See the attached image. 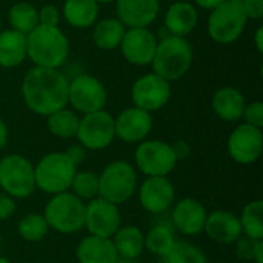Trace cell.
I'll list each match as a JSON object with an SVG mask.
<instances>
[{
	"instance_id": "obj_49",
	"label": "cell",
	"mask_w": 263,
	"mask_h": 263,
	"mask_svg": "<svg viewBox=\"0 0 263 263\" xmlns=\"http://www.w3.org/2000/svg\"><path fill=\"white\" fill-rule=\"evenodd\" d=\"M2 31H3V29H2V23H0V32H2Z\"/></svg>"
},
{
	"instance_id": "obj_33",
	"label": "cell",
	"mask_w": 263,
	"mask_h": 263,
	"mask_svg": "<svg viewBox=\"0 0 263 263\" xmlns=\"http://www.w3.org/2000/svg\"><path fill=\"white\" fill-rule=\"evenodd\" d=\"M17 230H18L20 237L25 239L26 242H40L46 236L49 227H48L43 214L31 213L20 219Z\"/></svg>"
},
{
	"instance_id": "obj_40",
	"label": "cell",
	"mask_w": 263,
	"mask_h": 263,
	"mask_svg": "<svg viewBox=\"0 0 263 263\" xmlns=\"http://www.w3.org/2000/svg\"><path fill=\"white\" fill-rule=\"evenodd\" d=\"M66 157L77 166V165H80V163H83L85 162V159H86V149L79 143V145H71L68 149H66Z\"/></svg>"
},
{
	"instance_id": "obj_25",
	"label": "cell",
	"mask_w": 263,
	"mask_h": 263,
	"mask_svg": "<svg viewBox=\"0 0 263 263\" xmlns=\"http://www.w3.org/2000/svg\"><path fill=\"white\" fill-rule=\"evenodd\" d=\"M99 6L96 0H65L62 14L72 28L86 29L97 22Z\"/></svg>"
},
{
	"instance_id": "obj_24",
	"label": "cell",
	"mask_w": 263,
	"mask_h": 263,
	"mask_svg": "<svg viewBox=\"0 0 263 263\" xmlns=\"http://www.w3.org/2000/svg\"><path fill=\"white\" fill-rule=\"evenodd\" d=\"M26 59V35L14 29H3L0 32V66L15 68Z\"/></svg>"
},
{
	"instance_id": "obj_21",
	"label": "cell",
	"mask_w": 263,
	"mask_h": 263,
	"mask_svg": "<svg viewBox=\"0 0 263 263\" xmlns=\"http://www.w3.org/2000/svg\"><path fill=\"white\" fill-rule=\"evenodd\" d=\"M199 14L190 2H174L165 14V28L171 35L186 37L194 31Z\"/></svg>"
},
{
	"instance_id": "obj_2",
	"label": "cell",
	"mask_w": 263,
	"mask_h": 263,
	"mask_svg": "<svg viewBox=\"0 0 263 263\" xmlns=\"http://www.w3.org/2000/svg\"><path fill=\"white\" fill-rule=\"evenodd\" d=\"M69 55V40L59 26L37 25L26 35V57L34 66L59 69Z\"/></svg>"
},
{
	"instance_id": "obj_27",
	"label": "cell",
	"mask_w": 263,
	"mask_h": 263,
	"mask_svg": "<svg viewBox=\"0 0 263 263\" xmlns=\"http://www.w3.org/2000/svg\"><path fill=\"white\" fill-rule=\"evenodd\" d=\"M117 256L122 259H137L145 248V236L137 227H120L111 237Z\"/></svg>"
},
{
	"instance_id": "obj_11",
	"label": "cell",
	"mask_w": 263,
	"mask_h": 263,
	"mask_svg": "<svg viewBox=\"0 0 263 263\" xmlns=\"http://www.w3.org/2000/svg\"><path fill=\"white\" fill-rule=\"evenodd\" d=\"M68 103L83 116L100 111L106 105V89L97 77L79 74L69 82Z\"/></svg>"
},
{
	"instance_id": "obj_34",
	"label": "cell",
	"mask_w": 263,
	"mask_h": 263,
	"mask_svg": "<svg viewBox=\"0 0 263 263\" xmlns=\"http://www.w3.org/2000/svg\"><path fill=\"white\" fill-rule=\"evenodd\" d=\"M72 194L80 200H92L99 194V176L91 171L76 173L71 183Z\"/></svg>"
},
{
	"instance_id": "obj_16",
	"label": "cell",
	"mask_w": 263,
	"mask_h": 263,
	"mask_svg": "<svg viewBox=\"0 0 263 263\" xmlns=\"http://www.w3.org/2000/svg\"><path fill=\"white\" fill-rule=\"evenodd\" d=\"M116 136L126 143H140L143 142L153 129L151 112L140 108L131 106L123 109L114 119Z\"/></svg>"
},
{
	"instance_id": "obj_50",
	"label": "cell",
	"mask_w": 263,
	"mask_h": 263,
	"mask_svg": "<svg viewBox=\"0 0 263 263\" xmlns=\"http://www.w3.org/2000/svg\"><path fill=\"white\" fill-rule=\"evenodd\" d=\"M236 2H240V3H242V2H243V0H236Z\"/></svg>"
},
{
	"instance_id": "obj_26",
	"label": "cell",
	"mask_w": 263,
	"mask_h": 263,
	"mask_svg": "<svg viewBox=\"0 0 263 263\" xmlns=\"http://www.w3.org/2000/svg\"><path fill=\"white\" fill-rule=\"evenodd\" d=\"M125 31V25L117 17L102 18L92 26V42L99 49L112 51L120 46Z\"/></svg>"
},
{
	"instance_id": "obj_14",
	"label": "cell",
	"mask_w": 263,
	"mask_h": 263,
	"mask_svg": "<svg viewBox=\"0 0 263 263\" xmlns=\"http://www.w3.org/2000/svg\"><path fill=\"white\" fill-rule=\"evenodd\" d=\"M157 43L159 40L149 28H126L120 51L131 65L146 66L154 59Z\"/></svg>"
},
{
	"instance_id": "obj_4",
	"label": "cell",
	"mask_w": 263,
	"mask_h": 263,
	"mask_svg": "<svg viewBox=\"0 0 263 263\" xmlns=\"http://www.w3.org/2000/svg\"><path fill=\"white\" fill-rule=\"evenodd\" d=\"M43 217L54 231L72 234L85 228V203L68 191L54 194L45 206Z\"/></svg>"
},
{
	"instance_id": "obj_37",
	"label": "cell",
	"mask_w": 263,
	"mask_h": 263,
	"mask_svg": "<svg viewBox=\"0 0 263 263\" xmlns=\"http://www.w3.org/2000/svg\"><path fill=\"white\" fill-rule=\"evenodd\" d=\"M60 11L55 5H45L39 9V25L45 26H59Z\"/></svg>"
},
{
	"instance_id": "obj_42",
	"label": "cell",
	"mask_w": 263,
	"mask_h": 263,
	"mask_svg": "<svg viewBox=\"0 0 263 263\" xmlns=\"http://www.w3.org/2000/svg\"><path fill=\"white\" fill-rule=\"evenodd\" d=\"M254 45L259 52H263V26L260 25L254 32Z\"/></svg>"
},
{
	"instance_id": "obj_35",
	"label": "cell",
	"mask_w": 263,
	"mask_h": 263,
	"mask_svg": "<svg viewBox=\"0 0 263 263\" xmlns=\"http://www.w3.org/2000/svg\"><path fill=\"white\" fill-rule=\"evenodd\" d=\"M242 119L245 120V123L262 129L263 126V103L262 102H251L247 103L243 108V114Z\"/></svg>"
},
{
	"instance_id": "obj_17",
	"label": "cell",
	"mask_w": 263,
	"mask_h": 263,
	"mask_svg": "<svg viewBox=\"0 0 263 263\" xmlns=\"http://www.w3.org/2000/svg\"><path fill=\"white\" fill-rule=\"evenodd\" d=\"M174 186L166 177H148L140 185L139 199L142 206L151 214L165 213L174 202Z\"/></svg>"
},
{
	"instance_id": "obj_44",
	"label": "cell",
	"mask_w": 263,
	"mask_h": 263,
	"mask_svg": "<svg viewBox=\"0 0 263 263\" xmlns=\"http://www.w3.org/2000/svg\"><path fill=\"white\" fill-rule=\"evenodd\" d=\"M254 262L256 263H263V239L257 242V247H256V253H254Z\"/></svg>"
},
{
	"instance_id": "obj_39",
	"label": "cell",
	"mask_w": 263,
	"mask_h": 263,
	"mask_svg": "<svg viewBox=\"0 0 263 263\" xmlns=\"http://www.w3.org/2000/svg\"><path fill=\"white\" fill-rule=\"evenodd\" d=\"M15 213V202L5 193H0V220L9 219Z\"/></svg>"
},
{
	"instance_id": "obj_38",
	"label": "cell",
	"mask_w": 263,
	"mask_h": 263,
	"mask_svg": "<svg viewBox=\"0 0 263 263\" xmlns=\"http://www.w3.org/2000/svg\"><path fill=\"white\" fill-rule=\"evenodd\" d=\"M240 5L248 20H260L263 17V0H243Z\"/></svg>"
},
{
	"instance_id": "obj_43",
	"label": "cell",
	"mask_w": 263,
	"mask_h": 263,
	"mask_svg": "<svg viewBox=\"0 0 263 263\" xmlns=\"http://www.w3.org/2000/svg\"><path fill=\"white\" fill-rule=\"evenodd\" d=\"M6 142H8V126H6V123L0 119V151L5 148Z\"/></svg>"
},
{
	"instance_id": "obj_13",
	"label": "cell",
	"mask_w": 263,
	"mask_h": 263,
	"mask_svg": "<svg viewBox=\"0 0 263 263\" xmlns=\"http://www.w3.org/2000/svg\"><path fill=\"white\" fill-rule=\"evenodd\" d=\"M122 227V217L117 205L103 199H92L85 205V228L89 236L111 239Z\"/></svg>"
},
{
	"instance_id": "obj_18",
	"label": "cell",
	"mask_w": 263,
	"mask_h": 263,
	"mask_svg": "<svg viewBox=\"0 0 263 263\" xmlns=\"http://www.w3.org/2000/svg\"><path fill=\"white\" fill-rule=\"evenodd\" d=\"M117 18L125 28H149L160 11L159 0H116Z\"/></svg>"
},
{
	"instance_id": "obj_41",
	"label": "cell",
	"mask_w": 263,
	"mask_h": 263,
	"mask_svg": "<svg viewBox=\"0 0 263 263\" xmlns=\"http://www.w3.org/2000/svg\"><path fill=\"white\" fill-rule=\"evenodd\" d=\"M225 0H194V3L203 9H214L216 6H219L220 3H223Z\"/></svg>"
},
{
	"instance_id": "obj_29",
	"label": "cell",
	"mask_w": 263,
	"mask_h": 263,
	"mask_svg": "<svg viewBox=\"0 0 263 263\" xmlns=\"http://www.w3.org/2000/svg\"><path fill=\"white\" fill-rule=\"evenodd\" d=\"M79 122L80 119L76 111L62 108L48 116L46 125L52 136L60 137V139H71V137H76L77 134Z\"/></svg>"
},
{
	"instance_id": "obj_28",
	"label": "cell",
	"mask_w": 263,
	"mask_h": 263,
	"mask_svg": "<svg viewBox=\"0 0 263 263\" xmlns=\"http://www.w3.org/2000/svg\"><path fill=\"white\" fill-rule=\"evenodd\" d=\"M11 29L28 35L39 25V9L29 2H17L8 11Z\"/></svg>"
},
{
	"instance_id": "obj_12",
	"label": "cell",
	"mask_w": 263,
	"mask_h": 263,
	"mask_svg": "<svg viewBox=\"0 0 263 263\" xmlns=\"http://www.w3.org/2000/svg\"><path fill=\"white\" fill-rule=\"evenodd\" d=\"M171 97V85L154 72L139 77L131 88V99L136 108L148 112L162 109Z\"/></svg>"
},
{
	"instance_id": "obj_46",
	"label": "cell",
	"mask_w": 263,
	"mask_h": 263,
	"mask_svg": "<svg viewBox=\"0 0 263 263\" xmlns=\"http://www.w3.org/2000/svg\"><path fill=\"white\" fill-rule=\"evenodd\" d=\"M99 5H108V3H112V2H116V0H96Z\"/></svg>"
},
{
	"instance_id": "obj_32",
	"label": "cell",
	"mask_w": 263,
	"mask_h": 263,
	"mask_svg": "<svg viewBox=\"0 0 263 263\" xmlns=\"http://www.w3.org/2000/svg\"><path fill=\"white\" fill-rule=\"evenodd\" d=\"M162 263H208L205 253L185 240H176L173 248L162 257Z\"/></svg>"
},
{
	"instance_id": "obj_45",
	"label": "cell",
	"mask_w": 263,
	"mask_h": 263,
	"mask_svg": "<svg viewBox=\"0 0 263 263\" xmlns=\"http://www.w3.org/2000/svg\"><path fill=\"white\" fill-rule=\"evenodd\" d=\"M116 263H137V262H136V259H122V257H119Z\"/></svg>"
},
{
	"instance_id": "obj_3",
	"label": "cell",
	"mask_w": 263,
	"mask_h": 263,
	"mask_svg": "<svg viewBox=\"0 0 263 263\" xmlns=\"http://www.w3.org/2000/svg\"><path fill=\"white\" fill-rule=\"evenodd\" d=\"M193 46L186 37L168 35L157 43L154 59L151 62L153 72L170 83L182 79L191 68Z\"/></svg>"
},
{
	"instance_id": "obj_8",
	"label": "cell",
	"mask_w": 263,
	"mask_h": 263,
	"mask_svg": "<svg viewBox=\"0 0 263 263\" xmlns=\"http://www.w3.org/2000/svg\"><path fill=\"white\" fill-rule=\"evenodd\" d=\"M0 188L12 199H25L35 190L34 166L20 156L9 154L0 160Z\"/></svg>"
},
{
	"instance_id": "obj_19",
	"label": "cell",
	"mask_w": 263,
	"mask_h": 263,
	"mask_svg": "<svg viewBox=\"0 0 263 263\" xmlns=\"http://www.w3.org/2000/svg\"><path fill=\"white\" fill-rule=\"evenodd\" d=\"M206 216L208 213L199 200L186 197L177 202L173 211V223L182 234L197 236L205 228Z\"/></svg>"
},
{
	"instance_id": "obj_47",
	"label": "cell",
	"mask_w": 263,
	"mask_h": 263,
	"mask_svg": "<svg viewBox=\"0 0 263 263\" xmlns=\"http://www.w3.org/2000/svg\"><path fill=\"white\" fill-rule=\"evenodd\" d=\"M0 263H11L6 257H0Z\"/></svg>"
},
{
	"instance_id": "obj_1",
	"label": "cell",
	"mask_w": 263,
	"mask_h": 263,
	"mask_svg": "<svg viewBox=\"0 0 263 263\" xmlns=\"http://www.w3.org/2000/svg\"><path fill=\"white\" fill-rule=\"evenodd\" d=\"M69 80L59 69L31 68L22 80L25 105L39 116H49L68 105Z\"/></svg>"
},
{
	"instance_id": "obj_30",
	"label": "cell",
	"mask_w": 263,
	"mask_h": 263,
	"mask_svg": "<svg viewBox=\"0 0 263 263\" xmlns=\"http://www.w3.org/2000/svg\"><path fill=\"white\" fill-rule=\"evenodd\" d=\"M242 233L251 239L262 240L263 239V202L254 200L248 203L240 216Z\"/></svg>"
},
{
	"instance_id": "obj_5",
	"label": "cell",
	"mask_w": 263,
	"mask_h": 263,
	"mask_svg": "<svg viewBox=\"0 0 263 263\" xmlns=\"http://www.w3.org/2000/svg\"><path fill=\"white\" fill-rule=\"evenodd\" d=\"M77 166L65 153H49L34 166L35 186L48 194H60L71 188Z\"/></svg>"
},
{
	"instance_id": "obj_15",
	"label": "cell",
	"mask_w": 263,
	"mask_h": 263,
	"mask_svg": "<svg viewBox=\"0 0 263 263\" xmlns=\"http://www.w3.org/2000/svg\"><path fill=\"white\" fill-rule=\"evenodd\" d=\"M263 149L262 129L248 123L239 125L228 139V153L231 159L240 165L254 163Z\"/></svg>"
},
{
	"instance_id": "obj_20",
	"label": "cell",
	"mask_w": 263,
	"mask_h": 263,
	"mask_svg": "<svg viewBox=\"0 0 263 263\" xmlns=\"http://www.w3.org/2000/svg\"><path fill=\"white\" fill-rule=\"evenodd\" d=\"M203 231L208 234L211 240L223 245L234 243L243 234L239 217L223 210L213 211L206 216Z\"/></svg>"
},
{
	"instance_id": "obj_6",
	"label": "cell",
	"mask_w": 263,
	"mask_h": 263,
	"mask_svg": "<svg viewBox=\"0 0 263 263\" xmlns=\"http://www.w3.org/2000/svg\"><path fill=\"white\" fill-rule=\"evenodd\" d=\"M248 23V17L236 0H225L208 17V35L220 45H230L239 40Z\"/></svg>"
},
{
	"instance_id": "obj_10",
	"label": "cell",
	"mask_w": 263,
	"mask_h": 263,
	"mask_svg": "<svg viewBox=\"0 0 263 263\" xmlns=\"http://www.w3.org/2000/svg\"><path fill=\"white\" fill-rule=\"evenodd\" d=\"M76 137L85 149H105L112 143L116 137L114 117L105 109L85 114L79 122Z\"/></svg>"
},
{
	"instance_id": "obj_7",
	"label": "cell",
	"mask_w": 263,
	"mask_h": 263,
	"mask_svg": "<svg viewBox=\"0 0 263 263\" xmlns=\"http://www.w3.org/2000/svg\"><path fill=\"white\" fill-rule=\"evenodd\" d=\"M137 190V174L133 165L125 160L109 163L99 176L100 199L114 205L125 203Z\"/></svg>"
},
{
	"instance_id": "obj_36",
	"label": "cell",
	"mask_w": 263,
	"mask_h": 263,
	"mask_svg": "<svg viewBox=\"0 0 263 263\" xmlns=\"http://www.w3.org/2000/svg\"><path fill=\"white\" fill-rule=\"evenodd\" d=\"M256 239H251L248 236H240L234 243H236V254L242 260H254V253L257 247Z\"/></svg>"
},
{
	"instance_id": "obj_23",
	"label": "cell",
	"mask_w": 263,
	"mask_h": 263,
	"mask_svg": "<svg viewBox=\"0 0 263 263\" xmlns=\"http://www.w3.org/2000/svg\"><path fill=\"white\" fill-rule=\"evenodd\" d=\"M245 105L247 102L243 94L233 86L220 88L213 97V109L225 122L240 120Z\"/></svg>"
},
{
	"instance_id": "obj_48",
	"label": "cell",
	"mask_w": 263,
	"mask_h": 263,
	"mask_svg": "<svg viewBox=\"0 0 263 263\" xmlns=\"http://www.w3.org/2000/svg\"><path fill=\"white\" fill-rule=\"evenodd\" d=\"M0 247H2V234H0Z\"/></svg>"
},
{
	"instance_id": "obj_31",
	"label": "cell",
	"mask_w": 263,
	"mask_h": 263,
	"mask_svg": "<svg viewBox=\"0 0 263 263\" xmlns=\"http://www.w3.org/2000/svg\"><path fill=\"white\" fill-rule=\"evenodd\" d=\"M176 243L174 233L170 227L165 225H157L148 231L145 236V248L159 257H163Z\"/></svg>"
},
{
	"instance_id": "obj_9",
	"label": "cell",
	"mask_w": 263,
	"mask_h": 263,
	"mask_svg": "<svg viewBox=\"0 0 263 263\" xmlns=\"http://www.w3.org/2000/svg\"><path fill=\"white\" fill-rule=\"evenodd\" d=\"M136 165L148 177H166L177 165L173 145L162 140H143L136 149Z\"/></svg>"
},
{
	"instance_id": "obj_22",
	"label": "cell",
	"mask_w": 263,
	"mask_h": 263,
	"mask_svg": "<svg viewBox=\"0 0 263 263\" xmlns=\"http://www.w3.org/2000/svg\"><path fill=\"white\" fill-rule=\"evenodd\" d=\"M76 254L80 263H116L119 259L112 240L97 236L85 237Z\"/></svg>"
}]
</instances>
